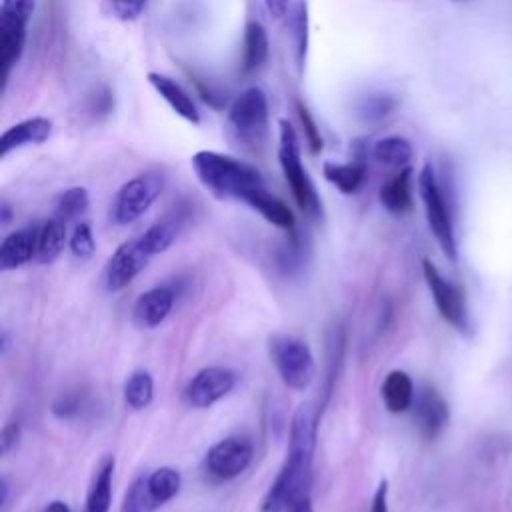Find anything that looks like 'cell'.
I'll return each mask as SVG.
<instances>
[{"label":"cell","mask_w":512,"mask_h":512,"mask_svg":"<svg viewBox=\"0 0 512 512\" xmlns=\"http://www.w3.org/2000/svg\"><path fill=\"white\" fill-rule=\"evenodd\" d=\"M68 222L54 216L50 220H46L42 226H40V232H38V250H36V260L40 264H50L54 262L60 252L64 250L66 242H68Z\"/></svg>","instance_id":"cell-24"},{"label":"cell","mask_w":512,"mask_h":512,"mask_svg":"<svg viewBox=\"0 0 512 512\" xmlns=\"http://www.w3.org/2000/svg\"><path fill=\"white\" fill-rule=\"evenodd\" d=\"M42 512H72V510H70V506H68L66 502H62V500H52V502H48V504L44 506Z\"/></svg>","instance_id":"cell-41"},{"label":"cell","mask_w":512,"mask_h":512,"mask_svg":"<svg viewBox=\"0 0 512 512\" xmlns=\"http://www.w3.org/2000/svg\"><path fill=\"white\" fill-rule=\"evenodd\" d=\"M454 2H460V0H454Z\"/></svg>","instance_id":"cell-43"},{"label":"cell","mask_w":512,"mask_h":512,"mask_svg":"<svg viewBox=\"0 0 512 512\" xmlns=\"http://www.w3.org/2000/svg\"><path fill=\"white\" fill-rule=\"evenodd\" d=\"M414 156L412 144L402 136H386L374 142L372 158L390 168H406Z\"/></svg>","instance_id":"cell-26"},{"label":"cell","mask_w":512,"mask_h":512,"mask_svg":"<svg viewBox=\"0 0 512 512\" xmlns=\"http://www.w3.org/2000/svg\"><path fill=\"white\" fill-rule=\"evenodd\" d=\"M418 190H420V198H422V204H424V210H426V220H428L430 232L434 234L436 242L440 244L444 256L450 262H456L458 248H456L452 216H450L442 186L436 178V172H434L432 164H424V168L420 170Z\"/></svg>","instance_id":"cell-5"},{"label":"cell","mask_w":512,"mask_h":512,"mask_svg":"<svg viewBox=\"0 0 512 512\" xmlns=\"http://www.w3.org/2000/svg\"><path fill=\"white\" fill-rule=\"evenodd\" d=\"M140 236L146 242L148 250L156 256V254L166 252L172 246V242L176 238V226L172 222L162 220V222H156L150 228H146Z\"/></svg>","instance_id":"cell-30"},{"label":"cell","mask_w":512,"mask_h":512,"mask_svg":"<svg viewBox=\"0 0 512 512\" xmlns=\"http://www.w3.org/2000/svg\"><path fill=\"white\" fill-rule=\"evenodd\" d=\"M34 6L36 0H2L0 4V64L4 82L22 58Z\"/></svg>","instance_id":"cell-6"},{"label":"cell","mask_w":512,"mask_h":512,"mask_svg":"<svg viewBox=\"0 0 512 512\" xmlns=\"http://www.w3.org/2000/svg\"><path fill=\"white\" fill-rule=\"evenodd\" d=\"M368 512H388V480H382L378 484Z\"/></svg>","instance_id":"cell-38"},{"label":"cell","mask_w":512,"mask_h":512,"mask_svg":"<svg viewBox=\"0 0 512 512\" xmlns=\"http://www.w3.org/2000/svg\"><path fill=\"white\" fill-rule=\"evenodd\" d=\"M296 110H298V118H300V122H302L304 140H306V144H308V150H310L312 154H318V152L322 150V134H320V128L316 126L312 114L308 112V108H306L302 102L296 104Z\"/></svg>","instance_id":"cell-33"},{"label":"cell","mask_w":512,"mask_h":512,"mask_svg":"<svg viewBox=\"0 0 512 512\" xmlns=\"http://www.w3.org/2000/svg\"><path fill=\"white\" fill-rule=\"evenodd\" d=\"M268 54H270V42H268L266 28L260 22L250 20L244 30L242 72L244 74L258 72L264 66V62L268 60Z\"/></svg>","instance_id":"cell-23"},{"label":"cell","mask_w":512,"mask_h":512,"mask_svg":"<svg viewBox=\"0 0 512 512\" xmlns=\"http://www.w3.org/2000/svg\"><path fill=\"white\" fill-rule=\"evenodd\" d=\"M174 306V292L168 286H156L138 296L132 306V320L140 328H154L162 324Z\"/></svg>","instance_id":"cell-16"},{"label":"cell","mask_w":512,"mask_h":512,"mask_svg":"<svg viewBox=\"0 0 512 512\" xmlns=\"http://www.w3.org/2000/svg\"><path fill=\"white\" fill-rule=\"evenodd\" d=\"M68 246H70V252L80 258V260H86L94 254V236H92V230L86 222H78L68 238Z\"/></svg>","instance_id":"cell-32"},{"label":"cell","mask_w":512,"mask_h":512,"mask_svg":"<svg viewBox=\"0 0 512 512\" xmlns=\"http://www.w3.org/2000/svg\"><path fill=\"white\" fill-rule=\"evenodd\" d=\"M20 436H22V426H20V422H8V424H4L2 434H0V450H2V454H8V452L18 444Z\"/></svg>","instance_id":"cell-35"},{"label":"cell","mask_w":512,"mask_h":512,"mask_svg":"<svg viewBox=\"0 0 512 512\" xmlns=\"http://www.w3.org/2000/svg\"><path fill=\"white\" fill-rule=\"evenodd\" d=\"M318 436V416L310 404H302L290 422L286 460L266 490L258 512H284L294 500L308 494L310 472Z\"/></svg>","instance_id":"cell-1"},{"label":"cell","mask_w":512,"mask_h":512,"mask_svg":"<svg viewBox=\"0 0 512 512\" xmlns=\"http://www.w3.org/2000/svg\"><path fill=\"white\" fill-rule=\"evenodd\" d=\"M254 458V446L242 436H228L208 448L204 456V474L212 482H228L240 476Z\"/></svg>","instance_id":"cell-10"},{"label":"cell","mask_w":512,"mask_h":512,"mask_svg":"<svg viewBox=\"0 0 512 512\" xmlns=\"http://www.w3.org/2000/svg\"><path fill=\"white\" fill-rule=\"evenodd\" d=\"M120 512H148L142 504V496H140V488H138V480H134L128 488V492L124 494V502H122V510Z\"/></svg>","instance_id":"cell-37"},{"label":"cell","mask_w":512,"mask_h":512,"mask_svg":"<svg viewBox=\"0 0 512 512\" xmlns=\"http://www.w3.org/2000/svg\"><path fill=\"white\" fill-rule=\"evenodd\" d=\"M268 354L284 386L290 390H306L312 384L316 364L304 340L290 334H272L268 338Z\"/></svg>","instance_id":"cell-4"},{"label":"cell","mask_w":512,"mask_h":512,"mask_svg":"<svg viewBox=\"0 0 512 512\" xmlns=\"http://www.w3.org/2000/svg\"><path fill=\"white\" fill-rule=\"evenodd\" d=\"M148 82L156 90V94L186 122L200 124V110L192 96L170 76L160 74V72H148Z\"/></svg>","instance_id":"cell-18"},{"label":"cell","mask_w":512,"mask_h":512,"mask_svg":"<svg viewBox=\"0 0 512 512\" xmlns=\"http://www.w3.org/2000/svg\"><path fill=\"white\" fill-rule=\"evenodd\" d=\"M200 184L220 200H244L252 190L264 186L262 174L234 156L200 150L190 160Z\"/></svg>","instance_id":"cell-2"},{"label":"cell","mask_w":512,"mask_h":512,"mask_svg":"<svg viewBox=\"0 0 512 512\" xmlns=\"http://www.w3.org/2000/svg\"><path fill=\"white\" fill-rule=\"evenodd\" d=\"M236 386V374L224 366H206L198 370L184 388V400L192 408H210Z\"/></svg>","instance_id":"cell-12"},{"label":"cell","mask_w":512,"mask_h":512,"mask_svg":"<svg viewBox=\"0 0 512 512\" xmlns=\"http://www.w3.org/2000/svg\"><path fill=\"white\" fill-rule=\"evenodd\" d=\"M112 476H114V458L106 456L98 464L92 482L86 492L82 512H108L112 500Z\"/></svg>","instance_id":"cell-22"},{"label":"cell","mask_w":512,"mask_h":512,"mask_svg":"<svg viewBox=\"0 0 512 512\" xmlns=\"http://www.w3.org/2000/svg\"><path fill=\"white\" fill-rule=\"evenodd\" d=\"M10 220V206L4 202L2 204V224H6Z\"/></svg>","instance_id":"cell-42"},{"label":"cell","mask_w":512,"mask_h":512,"mask_svg":"<svg viewBox=\"0 0 512 512\" xmlns=\"http://www.w3.org/2000/svg\"><path fill=\"white\" fill-rule=\"evenodd\" d=\"M40 226L28 224L10 232L0 244V270H16L36 258Z\"/></svg>","instance_id":"cell-15"},{"label":"cell","mask_w":512,"mask_h":512,"mask_svg":"<svg viewBox=\"0 0 512 512\" xmlns=\"http://www.w3.org/2000/svg\"><path fill=\"white\" fill-rule=\"evenodd\" d=\"M290 28H292V38H294V46H296V62L302 70L304 62H306V52H308V6L304 0L296 2L294 10H292Z\"/></svg>","instance_id":"cell-29"},{"label":"cell","mask_w":512,"mask_h":512,"mask_svg":"<svg viewBox=\"0 0 512 512\" xmlns=\"http://www.w3.org/2000/svg\"><path fill=\"white\" fill-rule=\"evenodd\" d=\"M162 188L164 180L158 172H144L130 178L114 196L112 220L120 226L136 222L150 210V206L160 196Z\"/></svg>","instance_id":"cell-8"},{"label":"cell","mask_w":512,"mask_h":512,"mask_svg":"<svg viewBox=\"0 0 512 512\" xmlns=\"http://www.w3.org/2000/svg\"><path fill=\"white\" fill-rule=\"evenodd\" d=\"M284 512H314V510H312L310 494H304V496H300L298 500H294Z\"/></svg>","instance_id":"cell-40"},{"label":"cell","mask_w":512,"mask_h":512,"mask_svg":"<svg viewBox=\"0 0 512 512\" xmlns=\"http://www.w3.org/2000/svg\"><path fill=\"white\" fill-rule=\"evenodd\" d=\"M228 128L244 146L262 144L268 130V100L260 88L252 86L236 96L228 108Z\"/></svg>","instance_id":"cell-7"},{"label":"cell","mask_w":512,"mask_h":512,"mask_svg":"<svg viewBox=\"0 0 512 512\" xmlns=\"http://www.w3.org/2000/svg\"><path fill=\"white\" fill-rule=\"evenodd\" d=\"M52 134V120L44 116L26 118L10 128H6L0 136V156L6 158L10 152L30 146V144H42Z\"/></svg>","instance_id":"cell-17"},{"label":"cell","mask_w":512,"mask_h":512,"mask_svg":"<svg viewBox=\"0 0 512 512\" xmlns=\"http://www.w3.org/2000/svg\"><path fill=\"white\" fill-rule=\"evenodd\" d=\"M148 0H110V8L114 16L122 22H132L142 16Z\"/></svg>","instance_id":"cell-34"},{"label":"cell","mask_w":512,"mask_h":512,"mask_svg":"<svg viewBox=\"0 0 512 512\" xmlns=\"http://www.w3.org/2000/svg\"><path fill=\"white\" fill-rule=\"evenodd\" d=\"M412 408L414 422L426 440L438 438L450 420V408L444 396L432 384H424L418 388Z\"/></svg>","instance_id":"cell-13"},{"label":"cell","mask_w":512,"mask_h":512,"mask_svg":"<svg viewBox=\"0 0 512 512\" xmlns=\"http://www.w3.org/2000/svg\"><path fill=\"white\" fill-rule=\"evenodd\" d=\"M278 162L298 208L310 218H322V202L302 164L298 134L284 118L278 120Z\"/></svg>","instance_id":"cell-3"},{"label":"cell","mask_w":512,"mask_h":512,"mask_svg":"<svg viewBox=\"0 0 512 512\" xmlns=\"http://www.w3.org/2000/svg\"><path fill=\"white\" fill-rule=\"evenodd\" d=\"M242 202L246 206H250L252 210H256L272 226H276L280 230H286V232H294V214H292V210L278 196L268 192L266 186H260V188L252 190Z\"/></svg>","instance_id":"cell-19"},{"label":"cell","mask_w":512,"mask_h":512,"mask_svg":"<svg viewBox=\"0 0 512 512\" xmlns=\"http://www.w3.org/2000/svg\"><path fill=\"white\" fill-rule=\"evenodd\" d=\"M422 272H424V280L428 284V290L432 294V300H434L440 316L458 332L468 334L470 320H468L464 290L458 284L446 280L440 274V270L432 264V260H428V258L422 260Z\"/></svg>","instance_id":"cell-9"},{"label":"cell","mask_w":512,"mask_h":512,"mask_svg":"<svg viewBox=\"0 0 512 512\" xmlns=\"http://www.w3.org/2000/svg\"><path fill=\"white\" fill-rule=\"evenodd\" d=\"M90 204V196H88V190L84 186H74V188H68L64 190L58 198H56V204H54V216L70 222L78 216H82L86 212Z\"/></svg>","instance_id":"cell-28"},{"label":"cell","mask_w":512,"mask_h":512,"mask_svg":"<svg viewBox=\"0 0 512 512\" xmlns=\"http://www.w3.org/2000/svg\"><path fill=\"white\" fill-rule=\"evenodd\" d=\"M124 402L132 410L148 408L154 398V380L146 370H134L124 382Z\"/></svg>","instance_id":"cell-27"},{"label":"cell","mask_w":512,"mask_h":512,"mask_svg":"<svg viewBox=\"0 0 512 512\" xmlns=\"http://www.w3.org/2000/svg\"><path fill=\"white\" fill-rule=\"evenodd\" d=\"M52 412L58 416V418H72L80 412V400L78 396H62L54 402L52 406Z\"/></svg>","instance_id":"cell-36"},{"label":"cell","mask_w":512,"mask_h":512,"mask_svg":"<svg viewBox=\"0 0 512 512\" xmlns=\"http://www.w3.org/2000/svg\"><path fill=\"white\" fill-rule=\"evenodd\" d=\"M380 396L388 412L392 414H402L414 404V384L412 378L404 370H392L386 374L382 386H380Z\"/></svg>","instance_id":"cell-21"},{"label":"cell","mask_w":512,"mask_h":512,"mask_svg":"<svg viewBox=\"0 0 512 512\" xmlns=\"http://www.w3.org/2000/svg\"><path fill=\"white\" fill-rule=\"evenodd\" d=\"M136 480H138L142 504L148 512H152L158 506L172 500L178 494L180 484H182L180 472L170 466H160V468L152 470L148 476H142Z\"/></svg>","instance_id":"cell-14"},{"label":"cell","mask_w":512,"mask_h":512,"mask_svg":"<svg viewBox=\"0 0 512 512\" xmlns=\"http://www.w3.org/2000/svg\"><path fill=\"white\" fill-rule=\"evenodd\" d=\"M154 258L142 236L122 242L108 258L102 274V284L108 292L124 290Z\"/></svg>","instance_id":"cell-11"},{"label":"cell","mask_w":512,"mask_h":512,"mask_svg":"<svg viewBox=\"0 0 512 512\" xmlns=\"http://www.w3.org/2000/svg\"><path fill=\"white\" fill-rule=\"evenodd\" d=\"M396 100L392 96H384V94H378V96H368L360 102L358 106V114L368 120V122H378L386 116H390L396 108Z\"/></svg>","instance_id":"cell-31"},{"label":"cell","mask_w":512,"mask_h":512,"mask_svg":"<svg viewBox=\"0 0 512 512\" xmlns=\"http://www.w3.org/2000/svg\"><path fill=\"white\" fill-rule=\"evenodd\" d=\"M324 178L336 186L342 194H354L360 190L366 178V158L362 150H358L352 162H324L322 166Z\"/></svg>","instance_id":"cell-20"},{"label":"cell","mask_w":512,"mask_h":512,"mask_svg":"<svg viewBox=\"0 0 512 512\" xmlns=\"http://www.w3.org/2000/svg\"><path fill=\"white\" fill-rule=\"evenodd\" d=\"M264 4L274 18H282L290 8V0H264Z\"/></svg>","instance_id":"cell-39"},{"label":"cell","mask_w":512,"mask_h":512,"mask_svg":"<svg viewBox=\"0 0 512 512\" xmlns=\"http://www.w3.org/2000/svg\"><path fill=\"white\" fill-rule=\"evenodd\" d=\"M412 168H400L396 176L386 180L380 188V202L390 214H404L412 208V190H410Z\"/></svg>","instance_id":"cell-25"}]
</instances>
